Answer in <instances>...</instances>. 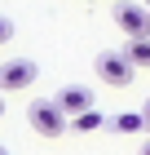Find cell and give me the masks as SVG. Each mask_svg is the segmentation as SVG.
Listing matches in <instances>:
<instances>
[{
  "instance_id": "obj_1",
  "label": "cell",
  "mask_w": 150,
  "mask_h": 155,
  "mask_svg": "<svg viewBox=\"0 0 150 155\" xmlns=\"http://www.w3.org/2000/svg\"><path fill=\"white\" fill-rule=\"evenodd\" d=\"M27 120H31V129L40 133V137H62V133H66V115H62V107L53 97L31 102V107H27Z\"/></svg>"
},
{
  "instance_id": "obj_2",
  "label": "cell",
  "mask_w": 150,
  "mask_h": 155,
  "mask_svg": "<svg viewBox=\"0 0 150 155\" xmlns=\"http://www.w3.org/2000/svg\"><path fill=\"white\" fill-rule=\"evenodd\" d=\"M97 75H102V84H110V89H124V84H132V75H137V67L124 58V49H110V53H97Z\"/></svg>"
},
{
  "instance_id": "obj_3",
  "label": "cell",
  "mask_w": 150,
  "mask_h": 155,
  "mask_svg": "<svg viewBox=\"0 0 150 155\" xmlns=\"http://www.w3.org/2000/svg\"><path fill=\"white\" fill-rule=\"evenodd\" d=\"M115 22H119V31H128V40H146L150 36V9L137 5V0H119Z\"/></svg>"
},
{
  "instance_id": "obj_4",
  "label": "cell",
  "mask_w": 150,
  "mask_h": 155,
  "mask_svg": "<svg viewBox=\"0 0 150 155\" xmlns=\"http://www.w3.org/2000/svg\"><path fill=\"white\" fill-rule=\"evenodd\" d=\"M40 75V67H35L31 58H13L0 67V93H18V89H27V84Z\"/></svg>"
},
{
  "instance_id": "obj_5",
  "label": "cell",
  "mask_w": 150,
  "mask_h": 155,
  "mask_svg": "<svg viewBox=\"0 0 150 155\" xmlns=\"http://www.w3.org/2000/svg\"><path fill=\"white\" fill-rule=\"evenodd\" d=\"M53 102L62 107V115H66V120H80L84 111H93V89H88V84H66Z\"/></svg>"
},
{
  "instance_id": "obj_6",
  "label": "cell",
  "mask_w": 150,
  "mask_h": 155,
  "mask_svg": "<svg viewBox=\"0 0 150 155\" xmlns=\"http://www.w3.org/2000/svg\"><path fill=\"white\" fill-rule=\"evenodd\" d=\"M110 129L115 133H146V120H141V111H124V115L110 120Z\"/></svg>"
},
{
  "instance_id": "obj_7",
  "label": "cell",
  "mask_w": 150,
  "mask_h": 155,
  "mask_svg": "<svg viewBox=\"0 0 150 155\" xmlns=\"http://www.w3.org/2000/svg\"><path fill=\"white\" fill-rule=\"evenodd\" d=\"M124 58L132 62V67H150V36L146 40H128V45H124Z\"/></svg>"
},
{
  "instance_id": "obj_8",
  "label": "cell",
  "mask_w": 150,
  "mask_h": 155,
  "mask_svg": "<svg viewBox=\"0 0 150 155\" xmlns=\"http://www.w3.org/2000/svg\"><path fill=\"white\" fill-rule=\"evenodd\" d=\"M71 124H75V129H80V133H97V129H102V124H106V120H102V111L93 107V111H84L80 120H71Z\"/></svg>"
},
{
  "instance_id": "obj_9",
  "label": "cell",
  "mask_w": 150,
  "mask_h": 155,
  "mask_svg": "<svg viewBox=\"0 0 150 155\" xmlns=\"http://www.w3.org/2000/svg\"><path fill=\"white\" fill-rule=\"evenodd\" d=\"M9 36H13V22H9V18H0V45H9Z\"/></svg>"
},
{
  "instance_id": "obj_10",
  "label": "cell",
  "mask_w": 150,
  "mask_h": 155,
  "mask_svg": "<svg viewBox=\"0 0 150 155\" xmlns=\"http://www.w3.org/2000/svg\"><path fill=\"white\" fill-rule=\"evenodd\" d=\"M141 120H146V133H150V102H146V111H141Z\"/></svg>"
},
{
  "instance_id": "obj_11",
  "label": "cell",
  "mask_w": 150,
  "mask_h": 155,
  "mask_svg": "<svg viewBox=\"0 0 150 155\" xmlns=\"http://www.w3.org/2000/svg\"><path fill=\"white\" fill-rule=\"evenodd\" d=\"M137 155H150V137H146V142H141V151H137Z\"/></svg>"
},
{
  "instance_id": "obj_12",
  "label": "cell",
  "mask_w": 150,
  "mask_h": 155,
  "mask_svg": "<svg viewBox=\"0 0 150 155\" xmlns=\"http://www.w3.org/2000/svg\"><path fill=\"white\" fill-rule=\"evenodd\" d=\"M0 115H5V102H0Z\"/></svg>"
},
{
  "instance_id": "obj_13",
  "label": "cell",
  "mask_w": 150,
  "mask_h": 155,
  "mask_svg": "<svg viewBox=\"0 0 150 155\" xmlns=\"http://www.w3.org/2000/svg\"><path fill=\"white\" fill-rule=\"evenodd\" d=\"M0 155H9V151H5V146H0Z\"/></svg>"
},
{
  "instance_id": "obj_14",
  "label": "cell",
  "mask_w": 150,
  "mask_h": 155,
  "mask_svg": "<svg viewBox=\"0 0 150 155\" xmlns=\"http://www.w3.org/2000/svg\"><path fill=\"white\" fill-rule=\"evenodd\" d=\"M146 9H150V0H146Z\"/></svg>"
}]
</instances>
